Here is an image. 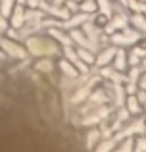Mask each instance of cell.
Masks as SVG:
<instances>
[{
  "mask_svg": "<svg viewBox=\"0 0 146 152\" xmlns=\"http://www.w3.org/2000/svg\"><path fill=\"white\" fill-rule=\"evenodd\" d=\"M127 104H129L127 108H129V110H131V112H139V106H137V104H139V102H137L135 98H129V102H127Z\"/></svg>",
  "mask_w": 146,
  "mask_h": 152,
  "instance_id": "cell-12",
  "label": "cell"
},
{
  "mask_svg": "<svg viewBox=\"0 0 146 152\" xmlns=\"http://www.w3.org/2000/svg\"><path fill=\"white\" fill-rule=\"evenodd\" d=\"M15 4H21V6H25V0H15Z\"/></svg>",
  "mask_w": 146,
  "mask_h": 152,
  "instance_id": "cell-16",
  "label": "cell"
},
{
  "mask_svg": "<svg viewBox=\"0 0 146 152\" xmlns=\"http://www.w3.org/2000/svg\"><path fill=\"white\" fill-rule=\"evenodd\" d=\"M77 56L83 60V62H86V64H94V58H92V54H90L89 50H83V48H79V50H77Z\"/></svg>",
  "mask_w": 146,
  "mask_h": 152,
  "instance_id": "cell-9",
  "label": "cell"
},
{
  "mask_svg": "<svg viewBox=\"0 0 146 152\" xmlns=\"http://www.w3.org/2000/svg\"><path fill=\"white\" fill-rule=\"evenodd\" d=\"M60 69L64 71V75H68V77H71V79L77 77V69H75L71 64H68L65 60H62V62H60Z\"/></svg>",
  "mask_w": 146,
  "mask_h": 152,
  "instance_id": "cell-6",
  "label": "cell"
},
{
  "mask_svg": "<svg viewBox=\"0 0 146 152\" xmlns=\"http://www.w3.org/2000/svg\"><path fill=\"white\" fill-rule=\"evenodd\" d=\"M48 33H50V37H54V39H56V41H60V42H62V45H64V46H71V45H73L71 37H68V35H64V33H62V31L54 29V27H52V29L48 31Z\"/></svg>",
  "mask_w": 146,
  "mask_h": 152,
  "instance_id": "cell-4",
  "label": "cell"
},
{
  "mask_svg": "<svg viewBox=\"0 0 146 152\" xmlns=\"http://www.w3.org/2000/svg\"><path fill=\"white\" fill-rule=\"evenodd\" d=\"M35 67H37L38 71H48V69H52V67H54V64L50 62L48 58H44V60H41V62L35 64Z\"/></svg>",
  "mask_w": 146,
  "mask_h": 152,
  "instance_id": "cell-8",
  "label": "cell"
},
{
  "mask_svg": "<svg viewBox=\"0 0 146 152\" xmlns=\"http://www.w3.org/2000/svg\"><path fill=\"white\" fill-rule=\"evenodd\" d=\"M113 54H115V50H113V48H110L108 52H104V54H102L100 58L96 60V64H98V66H106V64H108L110 60H112V56H113Z\"/></svg>",
  "mask_w": 146,
  "mask_h": 152,
  "instance_id": "cell-7",
  "label": "cell"
},
{
  "mask_svg": "<svg viewBox=\"0 0 146 152\" xmlns=\"http://www.w3.org/2000/svg\"><path fill=\"white\" fill-rule=\"evenodd\" d=\"M14 8H15V0H0V15L2 18L10 19Z\"/></svg>",
  "mask_w": 146,
  "mask_h": 152,
  "instance_id": "cell-3",
  "label": "cell"
},
{
  "mask_svg": "<svg viewBox=\"0 0 146 152\" xmlns=\"http://www.w3.org/2000/svg\"><path fill=\"white\" fill-rule=\"evenodd\" d=\"M115 67L117 69H123L125 67V52H117V60H115Z\"/></svg>",
  "mask_w": 146,
  "mask_h": 152,
  "instance_id": "cell-10",
  "label": "cell"
},
{
  "mask_svg": "<svg viewBox=\"0 0 146 152\" xmlns=\"http://www.w3.org/2000/svg\"><path fill=\"white\" fill-rule=\"evenodd\" d=\"M0 48L4 50V54L8 58H27V52L21 48V45H17L15 41H12L8 37L0 39Z\"/></svg>",
  "mask_w": 146,
  "mask_h": 152,
  "instance_id": "cell-1",
  "label": "cell"
},
{
  "mask_svg": "<svg viewBox=\"0 0 146 152\" xmlns=\"http://www.w3.org/2000/svg\"><path fill=\"white\" fill-rule=\"evenodd\" d=\"M6 58H8V56L4 54V50H2V48H0V62H2V60H6Z\"/></svg>",
  "mask_w": 146,
  "mask_h": 152,
  "instance_id": "cell-15",
  "label": "cell"
},
{
  "mask_svg": "<svg viewBox=\"0 0 146 152\" xmlns=\"http://www.w3.org/2000/svg\"><path fill=\"white\" fill-rule=\"evenodd\" d=\"M38 4H41V0H25V6H27V8H31V10L38 8Z\"/></svg>",
  "mask_w": 146,
  "mask_h": 152,
  "instance_id": "cell-13",
  "label": "cell"
},
{
  "mask_svg": "<svg viewBox=\"0 0 146 152\" xmlns=\"http://www.w3.org/2000/svg\"><path fill=\"white\" fill-rule=\"evenodd\" d=\"M79 10H81L83 14H92V12L98 10V2L96 0H83V2L79 4Z\"/></svg>",
  "mask_w": 146,
  "mask_h": 152,
  "instance_id": "cell-5",
  "label": "cell"
},
{
  "mask_svg": "<svg viewBox=\"0 0 146 152\" xmlns=\"http://www.w3.org/2000/svg\"><path fill=\"white\" fill-rule=\"evenodd\" d=\"M89 135H90V137H89V146H92V142L96 141V139H100V131H98V129H92Z\"/></svg>",
  "mask_w": 146,
  "mask_h": 152,
  "instance_id": "cell-11",
  "label": "cell"
},
{
  "mask_svg": "<svg viewBox=\"0 0 146 152\" xmlns=\"http://www.w3.org/2000/svg\"><path fill=\"white\" fill-rule=\"evenodd\" d=\"M137 152H146V141H144V139L139 141V148H137Z\"/></svg>",
  "mask_w": 146,
  "mask_h": 152,
  "instance_id": "cell-14",
  "label": "cell"
},
{
  "mask_svg": "<svg viewBox=\"0 0 146 152\" xmlns=\"http://www.w3.org/2000/svg\"><path fill=\"white\" fill-rule=\"evenodd\" d=\"M8 21H10V27H14V29H19L21 25H25V6L15 4V8H14V12H12Z\"/></svg>",
  "mask_w": 146,
  "mask_h": 152,
  "instance_id": "cell-2",
  "label": "cell"
}]
</instances>
